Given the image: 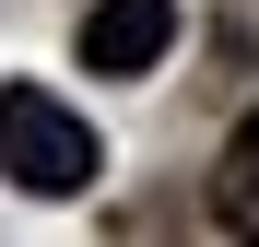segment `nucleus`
<instances>
[{
  "instance_id": "obj_2",
  "label": "nucleus",
  "mask_w": 259,
  "mask_h": 247,
  "mask_svg": "<svg viewBox=\"0 0 259 247\" xmlns=\"http://www.w3.org/2000/svg\"><path fill=\"white\" fill-rule=\"evenodd\" d=\"M118 247H259V235H247V200L224 188H153L118 212Z\"/></svg>"
},
{
  "instance_id": "obj_4",
  "label": "nucleus",
  "mask_w": 259,
  "mask_h": 247,
  "mask_svg": "<svg viewBox=\"0 0 259 247\" xmlns=\"http://www.w3.org/2000/svg\"><path fill=\"white\" fill-rule=\"evenodd\" d=\"M212 188H224V200H247V212H259V106L236 118V141H224V165H212Z\"/></svg>"
},
{
  "instance_id": "obj_3",
  "label": "nucleus",
  "mask_w": 259,
  "mask_h": 247,
  "mask_svg": "<svg viewBox=\"0 0 259 247\" xmlns=\"http://www.w3.org/2000/svg\"><path fill=\"white\" fill-rule=\"evenodd\" d=\"M165 47H177V0H95L82 12V71L95 82H142Z\"/></svg>"
},
{
  "instance_id": "obj_1",
  "label": "nucleus",
  "mask_w": 259,
  "mask_h": 247,
  "mask_svg": "<svg viewBox=\"0 0 259 247\" xmlns=\"http://www.w3.org/2000/svg\"><path fill=\"white\" fill-rule=\"evenodd\" d=\"M95 130L48 94V82H0V177L12 188H35V200H82L95 188Z\"/></svg>"
}]
</instances>
